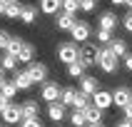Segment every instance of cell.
Masks as SVG:
<instances>
[{"label":"cell","instance_id":"cell-40","mask_svg":"<svg viewBox=\"0 0 132 127\" xmlns=\"http://www.w3.org/2000/svg\"><path fill=\"white\" fill-rule=\"evenodd\" d=\"M5 5H7V3H3V0H0V15H5Z\"/></svg>","mask_w":132,"mask_h":127},{"label":"cell","instance_id":"cell-33","mask_svg":"<svg viewBox=\"0 0 132 127\" xmlns=\"http://www.w3.org/2000/svg\"><path fill=\"white\" fill-rule=\"evenodd\" d=\"M10 32L7 30H0V50H7V43H10Z\"/></svg>","mask_w":132,"mask_h":127},{"label":"cell","instance_id":"cell-9","mask_svg":"<svg viewBox=\"0 0 132 127\" xmlns=\"http://www.w3.org/2000/svg\"><path fill=\"white\" fill-rule=\"evenodd\" d=\"M13 82L18 85V90H22V92H28V90H32V77H30V72H28V67L25 70H15L13 72Z\"/></svg>","mask_w":132,"mask_h":127},{"label":"cell","instance_id":"cell-6","mask_svg":"<svg viewBox=\"0 0 132 127\" xmlns=\"http://www.w3.org/2000/svg\"><path fill=\"white\" fill-rule=\"evenodd\" d=\"M0 120H3V125H18V122H22V110H20V105L10 102L5 110L0 112Z\"/></svg>","mask_w":132,"mask_h":127},{"label":"cell","instance_id":"cell-1","mask_svg":"<svg viewBox=\"0 0 132 127\" xmlns=\"http://www.w3.org/2000/svg\"><path fill=\"white\" fill-rule=\"evenodd\" d=\"M97 67L102 70L105 75H115L120 67V57L115 55V52L110 50V47H100V57H97Z\"/></svg>","mask_w":132,"mask_h":127},{"label":"cell","instance_id":"cell-26","mask_svg":"<svg viewBox=\"0 0 132 127\" xmlns=\"http://www.w3.org/2000/svg\"><path fill=\"white\" fill-rule=\"evenodd\" d=\"M107 47H110V50L115 52L117 57H125V52H127V43L122 40V37H115V40H112V43L107 45Z\"/></svg>","mask_w":132,"mask_h":127},{"label":"cell","instance_id":"cell-31","mask_svg":"<svg viewBox=\"0 0 132 127\" xmlns=\"http://www.w3.org/2000/svg\"><path fill=\"white\" fill-rule=\"evenodd\" d=\"M120 22H122V28H125V32H130L132 35V10H127L122 18H120Z\"/></svg>","mask_w":132,"mask_h":127},{"label":"cell","instance_id":"cell-3","mask_svg":"<svg viewBox=\"0 0 132 127\" xmlns=\"http://www.w3.org/2000/svg\"><path fill=\"white\" fill-rule=\"evenodd\" d=\"M97 57H100V47H97L95 43H82L80 45V62L85 67H95L97 65Z\"/></svg>","mask_w":132,"mask_h":127},{"label":"cell","instance_id":"cell-4","mask_svg":"<svg viewBox=\"0 0 132 127\" xmlns=\"http://www.w3.org/2000/svg\"><path fill=\"white\" fill-rule=\"evenodd\" d=\"M60 95H62V87H60L55 80L43 82V87H40V100H45V102H57Z\"/></svg>","mask_w":132,"mask_h":127},{"label":"cell","instance_id":"cell-13","mask_svg":"<svg viewBox=\"0 0 132 127\" xmlns=\"http://www.w3.org/2000/svg\"><path fill=\"white\" fill-rule=\"evenodd\" d=\"M20 110H22V120H32V117H40V102L35 97H30L25 102H20Z\"/></svg>","mask_w":132,"mask_h":127},{"label":"cell","instance_id":"cell-43","mask_svg":"<svg viewBox=\"0 0 132 127\" xmlns=\"http://www.w3.org/2000/svg\"><path fill=\"white\" fill-rule=\"evenodd\" d=\"M87 127H105V125H102V122H97V125H87Z\"/></svg>","mask_w":132,"mask_h":127},{"label":"cell","instance_id":"cell-47","mask_svg":"<svg viewBox=\"0 0 132 127\" xmlns=\"http://www.w3.org/2000/svg\"><path fill=\"white\" fill-rule=\"evenodd\" d=\"M0 127H3V125H0Z\"/></svg>","mask_w":132,"mask_h":127},{"label":"cell","instance_id":"cell-28","mask_svg":"<svg viewBox=\"0 0 132 127\" xmlns=\"http://www.w3.org/2000/svg\"><path fill=\"white\" fill-rule=\"evenodd\" d=\"M0 92H3V95H5L7 100H13V97L18 95V92H20V90H18V85H15L13 80H7L5 85H3V87H0Z\"/></svg>","mask_w":132,"mask_h":127},{"label":"cell","instance_id":"cell-5","mask_svg":"<svg viewBox=\"0 0 132 127\" xmlns=\"http://www.w3.org/2000/svg\"><path fill=\"white\" fill-rule=\"evenodd\" d=\"M90 35H92V28H90V22H85V20H75V25H72V30H70V37H72L75 43H87L90 40Z\"/></svg>","mask_w":132,"mask_h":127},{"label":"cell","instance_id":"cell-29","mask_svg":"<svg viewBox=\"0 0 132 127\" xmlns=\"http://www.w3.org/2000/svg\"><path fill=\"white\" fill-rule=\"evenodd\" d=\"M22 43H25V40H22L20 35H13V37H10V43H7V52H13L15 57H18V52H20Z\"/></svg>","mask_w":132,"mask_h":127},{"label":"cell","instance_id":"cell-15","mask_svg":"<svg viewBox=\"0 0 132 127\" xmlns=\"http://www.w3.org/2000/svg\"><path fill=\"white\" fill-rule=\"evenodd\" d=\"M75 18L72 13H65V10H60L57 13V18H55V25H57V30H62V32H70L72 30V25H75Z\"/></svg>","mask_w":132,"mask_h":127},{"label":"cell","instance_id":"cell-46","mask_svg":"<svg viewBox=\"0 0 132 127\" xmlns=\"http://www.w3.org/2000/svg\"><path fill=\"white\" fill-rule=\"evenodd\" d=\"M55 127H62V125H55Z\"/></svg>","mask_w":132,"mask_h":127},{"label":"cell","instance_id":"cell-38","mask_svg":"<svg viewBox=\"0 0 132 127\" xmlns=\"http://www.w3.org/2000/svg\"><path fill=\"white\" fill-rule=\"evenodd\" d=\"M115 127H132V122H130V120H125V117H122L120 122H115Z\"/></svg>","mask_w":132,"mask_h":127},{"label":"cell","instance_id":"cell-27","mask_svg":"<svg viewBox=\"0 0 132 127\" xmlns=\"http://www.w3.org/2000/svg\"><path fill=\"white\" fill-rule=\"evenodd\" d=\"M97 43L102 45V47H107V45L112 43V40H115V35H112V30H105V28H97Z\"/></svg>","mask_w":132,"mask_h":127},{"label":"cell","instance_id":"cell-2","mask_svg":"<svg viewBox=\"0 0 132 127\" xmlns=\"http://www.w3.org/2000/svg\"><path fill=\"white\" fill-rule=\"evenodd\" d=\"M57 60L62 62V65H70V62H75V60H80V47H77V43H62L57 45Z\"/></svg>","mask_w":132,"mask_h":127},{"label":"cell","instance_id":"cell-45","mask_svg":"<svg viewBox=\"0 0 132 127\" xmlns=\"http://www.w3.org/2000/svg\"><path fill=\"white\" fill-rule=\"evenodd\" d=\"M3 3H10V0H3Z\"/></svg>","mask_w":132,"mask_h":127},{"label":"cell","instance_id":"cell-34","mask_svg":"<svg viewBox=\"0 0 132 127\" xmlns=\"http://www.w3.org/2000/svg\"><path fill=\"white\" fill-rule=\"evenodd\" d=\"M20 127H43V122H40L37 117H32V120H22Z\"/></svg>","mask_w":132,"mask_h":127},{"label":"cell","instance_id":"cell-24","mask_svg":"<svg viewBox=\"0 0 132 127\" xmlns=\"http://www.w3.org/2000/svg\"><path fill=\"white\" fill-rule=\"evenodd\" d=\"M85 117H87V125H97V122H102V110L95 107V105H90L85 110Z\"/></svg>","mask_w":132,"mask_h":127},{"label":"cell","instance_id":"cell-14","mask_svg":"<svg viewBox=\"0 0 132 127\" xmlns=\"http://www.w3.org/2000/svg\"><path fill=\"white\" fill-rule=\"evenodd\" d=\"M80 90L85 92V95H90V97H92V95L97 92V90H100V80H97V77H92V75H87V72H85V75L80 77Z\"/></svg>","mask_w":132,"mask_h":127},{"label":"cell","instance_id":"cell-19","mask_svg":"<svg viewBox=\"0 0 132 127\" xmlns=\"http://www.w3.org/2000/svg\"><path fill=\"white\" fill-rule=\"evenodd\" d=\"M20 13H22V3L20 0H10L5 5V15L3 18H7V20H20Z\"/></svg>","mask_w":132,"mask_h":127},{"label":"cell","instance_id":"cell-21","mask_svg":"<svg viewBox=\"0 0 132 127\" xmlns=\"http://www.w3.org/2000/svg\"><path fill=\"white\" fill-rule=\"evenodd\" d=\"M85 70H87V67L82 65L80 60H75V62L65 65V72H67V77H72V80H80L82 75H85Z\"/></svg>","mask_w":132,"mask_h":127},{"label":"cell","instance_id":"cell-42","mask_svg":"<svg viewBox=\"0 0 132 127\" xmlns=\"http://www.w3.org/2000/svg\"><path fill=\"white\" fill-rule=\"evenodd\" d=\"M125 5H127V10H132V0H125Z\"/></svg>","mask_w":132,"mask_h":127},{"label":"cell","instance_id":"cell-12","mask_svg":"<svg viewBox=\"0 0 132 127\" xmlns=\"http://www.w3.org/2000/svg\"><path fill=\"white\" fill-rule=\"evenodd\" d=\"M117 22H120V18L112 10H105V13H100V18H97V28H105V30H117Z\"/></svg>","mask_w":132,"mask_h":127},{"label":"cell","instance_id":"cell-39","mask_svg":"<svg viewBox=\"0 0 132 127\" xmlns=\"http://www.w3.org/2000/svg\"><path fill=\"white\" fill-rule=\"evenodd\" d=\"M7 82V77H5V70H3V67H0V87H3V85H5Z\"/></svg>","mask_w":132,"mask_h":127},{"label":"cell","instance_id":"cell-32","mask_svg":"<svg viewBox=\"0 0 132 127\" xmlns=\"http://www.w3.org/2000/svg\"><path fill=\"white\" fill-rule=\"evenodd\" d=\"M95 7H97V0H80L82 13H95Z\"/></svg>","mask_w":132,"mask_h":127},{"label":"cell","instance_id":"cell-25","mask_svg":"<svg viewBox=\"0 0 132 127\" xmlns=\"http://www.w3.org/2000/svg\"><path fill=\"white\" fill-rule=\"evenodd\" d=\"M75 97H77V90H75V87H62L60 102L65 105V107H72V105H75Z\"/></svg>","mask_w":132,"mask_h":127},{"label":"cell","instance_id":"cell-22","mask_svg":"<svg viewBox=\"0 0 132 127\" xmlns=\"http://www.w3.org/2000/svg\"><path fill=\"white\" fill-rule=\"evenodd\" d=\"M67 120H70V125H72V127H87V117H85V110H72Z\"/></svg>","mask_w":132,"mask_h":127},{"label":"cell","instance_id":"cell-16","mask_svg":"<svg viewBox=\"0 0 132 127\" xmlns=\"http://www.w3.org/2000/svg\"><path fill=\"white\" fill-rule=\"evenodd\" d=\"M18 62H20V60L15 57L13 52L3 50V55H0V67H3L5 72H15V70H18Z\"/></svg>","mask_w":132,"mask_h":127},{"label":"cell","instance_id":"cell-18","mask_svg":"<svg viewBox=\"0 0 132 127\" xmlns=\"http://www.w3.org/2000/svg\"><path fill=\"white\" fill-rule=\"evenodd\" d=\"M37 13H40V7H37V5H22L20 22H22V25H32V22L37 20Z\"/></svg>","mask_w":132,"mask_h":127},{"label":"cell","instance_id":"cell-20","mask_svg":"<svg viewBox=\"0 0 132 127\" xmlns=\"http://www.w3.org/2000/svg\"><path fill=\"white\" fill-rule=\"evenodd\" d=\"M18 60L25 62V65H30V62L35 60V45H32V43H22L20 52H18Z\"/></svg>","mask_w":132,"mask_h":127},{"label":"cell","instance_id":"cell-11","mask_svg":"<svg viewBox=\"0 0 132 127\" xmlns=\"http://www.w3.org/2000/svg\"><path fill=\"white\" fill-rule=\"evenodd\" d=\"M92 105L100 107L102 112L110 110V107H112V92H110V90H105V87H100L95 95H92Z\"/></svg>","mask_w":132,"mask_h":127},{"label":"cell","instance_id":"cell-8","mask_svg":"<svg viewBox=\"0 0 132 127\" xmlns=\"http://www.w3.org/2000/svg\"><path fill=\"white\" fill-rule=\"evenodd\" d=\"M28 72L30 77H32V82H37V85H43V82H47V65L45 62H30L28 65Z\"/></svg>","mask_w":132,"mask_h":127},{"label":"cell","instance_id":"cell-17","mask_svg":"<svg viewBox=\"0 0 132 127\" xmlns=\"http://www.w3.org/2000/svg\"><path fill=\"white\" fill-rule=\"evenodd\" d=\"M40 13L43 15H57L62 10V0H40Z\"/></svg>","mask_w":132,"mask_h":127},{"label":"cell","instance_id":"cell-10","mask_svg":"<svg viewBox=\"0 0 132 127\" xmlns=\"http://www.w3.org/2000/svg\"><path fill=\"white\" fill-rule=\"evenodd\" d=\"M127 102H132V90H127V87H115L112 90V107L122 110Z\"/></svg>","mask_w":132,"mask_h":127},{"label":"cell","instance_id":"cell-36","mask_svg":"<svg viewBox=\"0 0 132 127\" xmlns=\"http://www.w3.org/2000/svg\"><path fill=\"white\" fill-rule=\"evenodd\" d=\"M122 117H125V120H130V122H132V102H127L125 107H122Z\"/></svg>","mask_w":132,"mask_h":127},{"label":"cell","instance_id":"cell-37","mask_svg":"<svg viewBox=\"0 0 132 127\" xmlns=\"http://www.w3.org/2000/svg\"><path fill=\"white\" fill-rule=\"evenodd\" d=\"M7 105H10V100H7V97H5V95H3V92H0V112L5 110Z\"/></svg>","mask_w":132,"mask_h":127},{"label":"cell","instance_id":"cell-7","mask_svg":"<svg viewBox=\"0 0 132 127\" xmlns=\"http://www.w3.org/2000/svg\"><path fill=\"white\" fill-rule=\"evenodd\" d=\"M65 117H67V107L60 102V100H57V102H47V120H50V122L60 125Z\"/></svg>","mask_w":132,"mask_h":127},{"label":"cell","instance_id":"cell-44","mask_svg":"<svg viewBox=\"0 0 132 127\" xmlns=\"http://www.w3.org/2000/svg\"><path fill=\"white\" fill-rule=\"evenodd\" d=\"M3 127H13V125H3Z\"/></svg>","mask_w":132,"mask_h":127},{"label":"cell","instance_id":"cell-41","mask_svg":"<svg viewBox=\"0 0 132 127\" xmlns=\"http://www.w3.org/2000/svg\"><path fill=\"white\" fill-rule=\"evenodd\" d=\"M112 5H125V0H110Z\"/></svg>","mask_w":132,"mask_h":127},{"label":"cell","instance_id":"cell-23","mask_svg":"<svg viewBox=\"0 0 132 127\" xmlns=\"http://www.w3.org/2000/svg\"><path fill=\"white\" fill-rule=\"evenodd\" d=\"M90 105H92V97H90V95H85L82 90H77V97H75L72 110H87Z\"/></svg>","mask_w":132,"mask_h":127},{"label":"cell","instance_id":"cell-30","mask_svg":"<svg viewBox=\"0 0 132 127\" xmlns=\"http://www.w3.org/2000/svg\"><path fill=\"white\" fill-rule=\"evenodd\" d=\"M62 10L77 15V10H80V0H62Z\"/></svg>","mask_w":132,"mask_h":127},{"label":"cell","instance_id":"cell-35","mask_svg":"<svg viewBox=\"0 0 132 127\" xmlns=\"http://www.w3.org/2000/svg\"><path fill=\"white\" fill-rule=\"evenodd\" d=\"M122 65H125L127 72H132V52H125V57H122Z\"/></svg>","mask_w":132,"mask_h":127}]
</instances>
